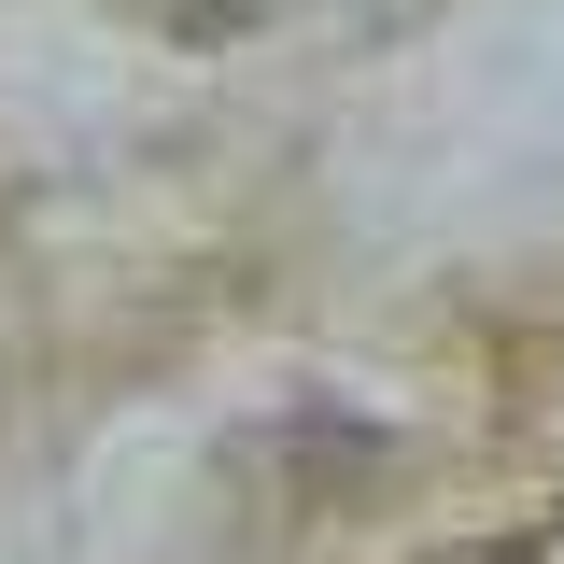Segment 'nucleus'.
<instances>
[{
    "label": "nucleus",
    "mask_w": 564,
    "mask_h": 564,
    "mask_svg": "<svg viewBox=\"0 0 564 564\" xmlns=\"http://www.w3.org/2000/svg\"><path fill=\"white\" fill-rule=\"evenodd\" d=\"M141 14H170L184 43H212V29H240V14H269V0H141Z\"/></svg>",
    "instance_id": "nucleus-1"
}]
</instances>
